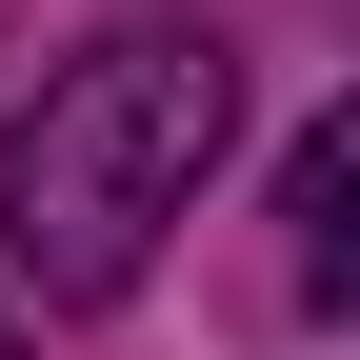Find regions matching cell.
Segmentation results:
<instances>
[{"mask_svg": "<svg viewBox=\"0 0 360 360\" xmlns=\"http://www.w3.org/2000/svg\"><path fill=\"white\" fill-rule=\"evenodd\" d=\"M281 220H300V300H340V281H360V120H300Z\"/></svg>", "mask_w": 360, "mask_h": 360, "instance_id": "7a4b0ae2", "label": "cell"}, {"mask_svg": "<svg viewBox=\"0 0 360 360\" xmlns=\"http://www.w3.org/2000/svg\"><path fill=\"white\" fill-rule=\"evenodd\" d=\"M240 141V40L200 20H101L80 60H40V101L0 120V260H20L60 321H101V300L160 281L180 200L220 180Z\"/></svg>", "mask_w": 360, "mask_h": 360, "instance_id": "6da1fadb", "label": "cell"}, {"mask_svg": "<svg viewBox=\"0 0 360 360\" xmlns=\"http://www.w3.org/2000/svg\"><path fill=\"white\" fill-rule=\"evenodd\" d=\"M0 360H20V321H0Z\"/></svg>", "mask_w": 360, "mask_h": 360, "instance_id": "3957f363", "label": "cell"}]
</instances>
